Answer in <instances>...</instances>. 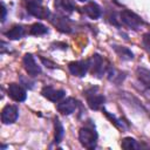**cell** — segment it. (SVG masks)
I'll return each mask as SVG.
<instances>
[{
	"label": "cell",
	"mask_w": 150,
	"mask_h": 150,
	"mask_svg": "<svg viewBox=\"0 0 150 150\" xmlns=\"http://www.w3.org/2000/svg\"><path fill=\"white\" fill-rule=\"evenodd\" d=\"M41 94L47 100H49L52 102H57V101H60L64 96L66 93L62 89H55L52 86H45L42 88V90H41Z\"/></svg>",
	"instance_id": "obj_9"
},
{
	"label": "cell",
	"mask_w": 150,
	"mask_h": 150,
	"mask_svg": "<svg viewBox=\"0 0 150 150\" xmlns=\"http://www.w3.org/2000/svg\"><path fill=\"white\" fill-rule=\"evenodd\" d=\"M107 66H104V60L100 54H94L91 59H89V70L93 75L101 79L105 73Z\"/></svg>",
	"instance_id": "obj_5"
},
{
	"label": "cell",
	"mask_w": 150,
	"mask_h": 150,
	"mask_svg": "<svg viewBox=\"0 0 150 150\" xmlns=\"http://www.w3.org/2000/svg\"><path fill=\"white\" fill-rule=\"evenodd\" d=\"M22 62H23L25 70L28 73V75L36 76V75H39L41 73V68L35 62V60H34V57H33L32 54H25V56L22 59Z\"/></svg>",
	"instance_id": "obj_7"
},
{
	"label": "cell",
	"mask_w": 150,
	"mask_h": 150,
	"mask_svg": "<svg viewBox=\"0 0 150 150\" xmlns=\"http://www.w3.org/2000/svg\"><path fill=\"white\" fill-rule=\"evenodd\" d=\"M1 11H2V16H1V21L4 22V21H5V19H6V7H5L4 2L1 4Z\"/></svg>",
	"instance_id": "obj_24"
},
{
	"label": "cell",
	"mask_w": 150,
	"mask_h": 150,
	"mask_svg": "<svg viewBox=\"0 0 150 150\" xmlns=\"http://www.w3.org/2000/svg\"><path fill=\"white\" fill-rule=\"evenodd\" d=\"M83 12L90 18V19H98L101 16V7L94 2V1H90L88 2L84 7H83Z\"/></svg>",
	"instance_id": "obj_12"
},
{
	"label": "cell",
	"mask_w": 150,
	"mask_h": 150,
	"mask_svg": "<svg viewBox=\"0 0 150 150\" xmlns=\"http://www.w3.org/2000/svg\"><path fill=\"white\" fill-rule=\"evenodd\" d=\"M136 75H137L138 81L144 87H146L148 89H150V70L146 69V68H144V67H138L136 69Z\"/></svg>",
	"instance_id": "obj_13"
},
{
	"label": "cell",
	"mask_w": 150,
	"mask_h": 150,
	"mask_svg": "<svg viewBox=\"0 0 150 150\" xmlns=\"http://www.w3.org/2000/svg\"><path fill=\"white\" fill-rule=\"evenodd\" d=\"M76 107H77V101L74 97H67L66 100L57 103L56 108H57L59 112H61L62 115H70L75 111Z\"/></svg>",
	"instance_id": "obj_11"
},
{
	"label": "cell",
	"mask_w": 150,
	"mask_h": 150,
	"mask_svg": "<svg viewBox=\"0 0 150 150\" xmlns=\"http://www.w3.org/2000/svg\"><path fill=\"white\" fill-rule=\"evenodd\" d=\"M112 48H114V50L116 52V54H117L122 60H132V59H134V54H132V52H131L130 49H128L127 47L114 45Z\"/></svg>",
	"instance_id": "obj_16"
},
{
	"label": "cell",
	"mask_w": 150,
	"mask_h": 150,
	"mask_svg": "<svg viewBox=\"0 0 150 150\" xmlns=\"http://www.w3.org/2000/svg\"><path fill=\"white\" fill-rule=\"evenodd\" d=\"M56 28L60 30V32H63V33H70L71 32V27L69 25V21L66 19V18H57L55 21H52Z\"/></svg>",
	"instance_id": "obj_17"
},
{
	"label": "cell",
	"mask_w": 150,
	"mask_h": 150,
	"mask_svg": "<svg viewBox=\"0 0 150 150\" xmlns=\"http://www.w3.org/2000/svg\"><path fill=\"white\" fill-rule=\"evenodd\" d=\"M69 71L77 77H83L87 71L89 70V60H80V61H73L68 64Z\"/></svg>",
	"instance_id": "obj_6"
},
{
	"label": "cell",
	"mask_w": 150,
	"mask_h": 150,
	"mask_svg": "<svg viewBox=\"0 0 150 150\" xmlns=\"http://www.w3.org/2000/svg\"><path fill=\"white\" fill-rule=\"evenodd\" d=\"M48 32V28L45 26V25H42V23H40V22H36V23H34V25H32V27H30V29H29V33L32 34V35H43V34H46Z\"/></svg>",
	"instance_id": "obj_19"
},
{
	"label": "cell",
	"mask_w": 150,
	"mask_h": 150,
	"mask_svg": "<svg viewBox=\"0 0 150 150\" xmlns=\"http://www.w3.org/2000/svg\"><path fill=\"white\" fill-rule=\"evenodd\" d=\"M64 135V129L62 123L60 122V120L57 117L54 118V142L55 143H60L63 138Z\"/></svg>",
	"instance_id": "obj_15"
},
{
	"label": "cell",
	"mask_w": 150,
	"mask_h": 150,
	"mask_svg": "<svg viewBox=\"0 0 150 150\" xmlns=\"http://www.w3.org/2000/svg\"><path fill=\"white\" fill-rule=\"evenodd\" d=\"M56 6L60 7L61 9H63V11L68 12V13H71L75 9V5H74L73 0H59Z\"/></svg>",
	"instance_id": "obj_20"
},
{
	"label": "cell",
	"mask_w": 150,
	"mask_h": 150,
	"mask_svg": "<svg viewBox=\"0 0 150 150\" xmlns=\"http://www.w3.org/2000/svg\"><path fill=\"white\" fill-rule=\"evenodd\" d=\"M83 95L87 98V103L91 110H98L105 102V97L97 93V87H91L87 89Z\"/></svg>",
	"instance_id": "obj_2"
},
{
	"label": "cell",
	"mask_w": 150,
	"mask_h": 150,
	"mask_svg": "<svg viewBox=\"0 0 150 150\" xmlns=\"http://www.w3.org/2000/svg\"><path fill=\"white\" fill-rule=\"evenodd\" d=\"M142 43H143V47L145 48V50H148V52L150 53V32L143 34Z\"/></svg>",
	"instance_id": "obj_22"
},
{
	"label": "cell",
	"mask_w": 150,
	"mask_h": 150,
	"mask_svg": "<svg viewBox=\"0 0 150 150\" xmlns=\"http://www.w3.org/2000/svg\"><path fill=\"white\" fill-rule=\"evenodd\" d=\"M103 112H104V114H105V116L111 121V123H114V125H116L117 128H120V129H122V130H123V129H125L124 123H123L121 120H118L115 115H111L109 111H107V110H104V109H103Z\"/></svg>",
	"instance_id": "obj_21"
},
{
	"label": "cell",
	"mask_w": 150,
	"mask_h": 150,
	"mask_svg": "<svg viewBox=\"0 0 150 150\" xmlns=\"http://www.w3.org/2000/svg\"><path fill=\"white\" fill-rule=\"evenodd\" d=\"M27 12L29 14H32L35 18L39 19H48L50 16V12L48 8L43 7L40 0H28L27 5H26Z\"/></svg>",
	"instance_id": "obj_4"
},
{
	"label": "cell",
	"mask_w": 150,
	"mask_h": 150,
	"mask_svg": "<svg viewBox=\"0 0 150 150\" xmlns=\"http://www.w3.org/2000/svg\"><path fill=\"white\" fill-rule=\"evenodd\" d=\"M120 20L129 28L134 29V30H137L141 28V26L143 25V20L137 15L135 14L134 12L129 11V9H123L121 13H120Z\"/></svg>",
	"instance_id": "obj_3"
},
{
	"label": "cell",
	"mask_w": 150,
	"mask_h": 150,
	"mask_svg": "<svg viewBox=\"0 0 150 150\" xmlns=\"http://www.w3.org/2000/svg\"><path fill=\"white\" fill-rule=\"evenodd\" d=\"M41 61L46 64V67H49V68H56V64H55L54 62H52V61H49V60H46L45 57H41Z\"/></svg>",
	"instance_id": "obj_23"
},
{
	"label": "cell",
	"mask_w": 150,
	"mask_h": 150,
	"mask_svg": "<svg viewBox=\"0 0 150 150\" xmlns=\"http://www.w3.org/2000/svg\"><path fill=\"white\" fill-rule=\"evenodd\" d=\"M18 108L13 104H7L6 107H4L2 111H1V121L4 124H11L14 123L18 118Z\"/></svg>",
	"instance_id": "obj_8"
},
{
	"label": "cell",
	"mask_w": 150,
	"mask_h": 150,
	"mask_svg": "<svg viewBox=\"0 0 150 150\" xmlns=\"http://www.w3.org/2000/svg\"><path fill=\"white\" fill-rule=\"evenodd\" d=\"M79 141L87 149H94L97 143V132L94 128L83 127L79 131Z\"/></svg>",
	"instance_id": "obj_1"
},
{
	"label": "cell",
	"mask_w": 150,
	"mask_h": 150,
	"mask_svg": "<svg viewBox=\"0 0 150 150\" xmlns=\"http://www.w3.org/2000/svg\"><path fill=\"white\" fill-rule=\"evenodd\" d=\"M25 35V28L20 25H15L12 28H9L7 32H5V36H7L11 40H19Z\"/></svg>",
	"instance_id": "obj_14"
},
{
	"label": "cell",
	"mask_w": 150,
	"mask_h": 150,
	"mask_svg": "<svg viewBox=\"0 0 150 150\" xmlns=\"http://www.w3.org/2000/svg\"><path fill=\"white\" fill-rule=\"evenodd\" d=\"M8 96L15 102H22L26 100V90L18 83H11L8 86Z\"/></svg>",
	"instance_id": "obj_10"
},
{
	"label": "cell",
	"mask_w": 150,
	"mask_h": 150,
	"mask_svg": "<svg viewBox=\"0 0 150 150\" xmlns=\"http://www.w3.org/2000/svg\"><path fill=\"white\" fill-rule=\"evenodd\" d=\"M121 145H122L123 149H128V150H130V149H139V148L142 146V145L138 144L137 141H136L135 138H132V137H125V138H123Z\"/></svg>",
	"instance_id": "obj_18"
},
{
	"label": "cell",
	"mask_w": 150,
	"mask_h": 150,
	"mask_svg": "<svg viewBox=\"0 0 150 150\" xmlns=\"http://www.w3.org/2000/svg\"><path fill=\"white\" fill-rule=\"evenodd\" d=\"M79 1H81V2H86V1H88V0H79Z\"/></svg>",
	"instance_id": "obj_25"
}]
</instances>
